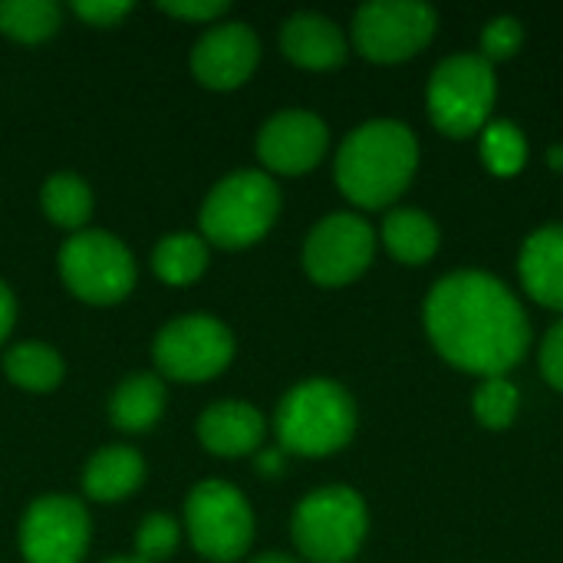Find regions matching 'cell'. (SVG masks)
Here are the masks:
<instances>
[{
  "instance_id": "cell-4",
  "label": "cell",
  "mask_w": 563,
  "mask_h": 563,
  "mask_svg": "<svg viewBox=\"0 0 563 563\" xmlns=\"http://www.w3.org/2000/svg\"><path fill=\"white\" fill-rule=\"evenodd\" d=\"M280 211V188L271 175L244 168L221 178L201 205V234L218 247H247L261 241Z\"/></svg>"
},
{
  "instance_id": "cell-18",
  "label": "cell",
  "mask_w": 563,
  "mask_h": 563,
  "mask_svg": "<svg viewBox=\"0 0 563 563\" xmlns=\"http://www.w3.org/2000/svg\"><path fill=\"white\" fill-rule=\"evenodd\" d=\"M145 478V462L129 445H109L99 449L82 475V488L92 501H119L132 495Z\"/></svg>"
},
{
  "instance_id": "cell-28",
  "label": "cell",
  "mask_w": 563,
  "mask_h": 563,
  "mask_svg": "<svg viewBox=\"0 0 563 563\" xmlns=\"http://www.w3.org/2000/svg\"><path fill=\"white\" fill-rule=\"evenodd\" d=\"M525 40V26L515 16H495L485 30H482V56L488 63H501L511 59L521 49Z\"/></svg>"
},
{
  "instance_id": "cell-33",
  "label": "cell",
  "mask_w": 563,
  "mask_h": 563,
  "mask_svg": "<svg viewBox=\"0 0 563 563\" xmlns=\"http://www.w3.org/2000/svg\"><path fill=\"white\" fill-rule=\"evenodd\" d=\"M257 468H261L264 475H277V472L284 468V449H267V452L257 459Z\"/></svg>"
},
{
  "instance_id": "cell-30",
  "label": "cell",
  "mask_w": 563,
  "mask_h": 563,
  "mask_svg": "<svg viewBox=\"0 0 563 563\" xmlns=\"http://www.w3.org/2000/svg\"><path fill=\"white\" fill-rule=\"evenodd\" d=\"M541 373L554 389L563 393V320H558L548 330V336L541 343Z\"/></svg>"
},
{
  "instance_id": "cell-20",
  "label": "cell",
  "mask_w": 563,
  "mask_h": 563,
  "mask_svg": "<svg viewBox=\"0 0 563 563\" xmlns=\"http://www.w3.org/2000/svg\"><path fill=\"white\" fill-rule=\"evenodd\" d=\"M383 241L402 264H426L439 251V228L419 208H396L383 221Z\"/></svg>"
},
{
  "instance_id": "cell-7",
  "label": "cell",
  "mask_w": 563,
  "mask_h": 563,
  "mask_svg": "<svg viewBox=\"0 0 563 563\" xmlns=\"http://www.w3.org/2000/svg\"><path fill=\"white\" fill-rule=\"evenodd\" d=\"M185 525L195 551L208 561H238L254 541V511L228 482H201L185 501Z\"/></svg>"
},
{
  "instance_id": "cell-34",
  "label": "cell",
  "mask_w": 563,
  "mask_h": 563,
  "mask_svg": "<svg viewBox=\"0 0 563 563\" xmlns=\"http://www.w3.org/2000/svg\"><path fill=\"white\" fill-rule=\"evenodd\" d=\"M251 563H300V561H294V558H287V554H277V551H271V554H261V558H254Z\"/></svg>"
},
{
  "instance_id": "cell-31",
  "label": "cell",
  "mask_w": 563,
  "mask_h": 563,
  "mask_svg": "<svg viewBox=\"0 0 563 563\" xmlns=\"http://www.w3.org/2000/svg\"><path fill=\"white\" fill-rule=\"evenodd\" d=\"M162 13L168 16H181V20H214L221 13H228V3L224 0H162L158 3Z\"/></svg>"
},
{
  "instance_id": "cell-36",
  "label": "cell",
  "mask_w": 563,
  "mask_h": 563,
  "mask_svg": "<svg viewBox=\"0 0 563 563\" xmlns=\"http://www.w3.org/2000/svg\"><path fill=\"white\" fill-rule=\"evenodd\" d=\"M106 563H145V561H139V558H115V561H106Z\"/></svg>"
},
{
  "instance_id": "cell-21",
  "label": "cell",
  "mask_w": 563,
  "mask_h": 563,
  "mask_svg": "<svg viewBox=\"0 0 563 563\" xmlns=\"http://www.w3.org/2000/svg\"><path fill=\"white\" fill-rule=\"evenodd\" d=\"M205 264H208V244L198 234H168L165 241H158L152 254V271L172 287L198 280L205 274Z\"/></svg>"
},
{
  "instance_id": "cell-9",
  "label": "cell",
  "mask_w": 563,
  "mask_h": 563,
  "mask_svg": "<svg viewBox=\"0 0 563 563\" xmlns=\"http://www.w3.org/2000/svg\"><path fill=\"white\" fill-rule=\"evenodd\" d=\"M152 356L165 376L181 383H205L228 369L234 356V336L221 320L208 313H188L162 327Z\"/></svg>"
},
{
  "instance_id": "cell-10",
  "label": "cell",
  "mask_w": 563,
  "mask_h": 563,
  "mask_svg": "<svg viewBox=\"0 0 563 563\" xmlns=\"http://www.w3.org/2000/svg\"><path fill=\"white\" fill-rule=\"evenodd\" d=\"M439 16L422 0H373L353 16V43L373 63H402L435 36Z\"/></svg>"
},
{
  "instance_id": "cell-12",
  "label": "cell",
  "mask_w": 563,
  "mask_h": 563,
  "mask_svg": "<svg viewBox=\"0 0 563 563\" xmlns=\"http://www.w3.org/2000/svg\"><path fill=\"white\" fill-rule=\"evenodd\" d=\"M376 254V234L369 221L360 214H330L323 218L307 244H303V267L323 287H343L356 280Z\"/></svg>"
},
{
  "instance_id": "cell-1",
  "label": "cell",
  "mask_w": 563,
  "mask_h": 563,
  "mask_svg": "<svg viewBox=\"0 0 563 563\" xmlns=\"http://www.w3.org/2000/svg\"><path fill=\"white\" fill-rule=\"evenodd\" d=\"M426 330L452 366L485 379L515 369L531 343L525 307L498 277L482 271H459L432 287Z\"/></svg>"
},
{
  "instance_id": "cell-23",
  "label": "cell",
  "mask_w": 563,
  "mask_h": 563,
  "mask_svg": "<svg viewBox=\"0 0 563 563\" xmlns=\"http://www.w3.org/2000/svg\"><path fill=\"white\" fill-rule=\"evenodd\" d=\"M3 369L10 376V383H16L23 389H33V393H46L63 379L59 353H53L43 343H16L13 350H7Z\"/></svg>"
},
{
  "instance_id": "cell-27",
  "label": "cell",
  "mask_w": 563,
  "mask_h": 563,
  "mask_svg": "<svg viewBox=\"0 0 563 563\" xmlns=\"http://www.w3.org/2000/svg\"><path fill=\"white\" fill-rule=\"evenodd\" d=\"M178 521L168 518V515H148L139 528V538H135V551H139V561L155 563L168 561L178 548Z\"/></svg>"
},
{
  "instance_id": "cell-29",
  "label": "cell",
  "mask_w": 563,
  "mask_h": 563,
  "mask_svg": "<svg viewBox=\"0 0 563 563\" xmlns=\"http://www.w3.org/2000/svg\"><path fill=\"white\" fill-rule=\"evenodd\" d=\"M73 13L92 26H112L125 13H132V3H125V0H73Z\"/></svg>"
},
{
  "instance_id": "cell-19",
  "label": "cell",
  "mask_w": 563,
  "mask_h": 563,
  "mask_svg": "<svg viewBox=\"0 0 563 563\" xmlns=\"http://www.w3.org/2000/svg\"><path fill=\"white\" fill-rule=\"evenodd\" d=\"M165 409V386L152 373L129 376L109 402V416L122 432H145L158 422Z\"/></svg>"
},
{
  "instance_id": "cell-5",
  "label": "cell",
  "mask_w": 563,
  "mask_h": 563,
  "mask_svg": "<svg viewBox=\"0 0 563 563\" xmlns=\"http://www.w3.org/2000/svg\"><path fill=\"white\" fill-rule=\"evenodd\" d=\"M369 528L366 501L343 485L307 495L294 511V544L310 563H346Z\"/></svg>"
},
{
  "instance_id": "cell-6",
  "label": "cell",
  "mask_w": 563,
  "mask_h": 563,
  "mask_svg": "<svg viewBox=\"0 0 563 563\" xmlns=\"http://www.w3.org/2000/svg\"><path fill=\"white\" fill-rule=\"evenodd\" d=\"M429 115L439 132L465 139L488 125L495 106V66L482 53H455L432 69Z\"/></svg>"
},
{
  "instance_id": "cell-13",
  "label": "cell",
  "mask_w": 563,
  "mask_h": 563,
  "mask_svg": "<svg viewBox=\"0 0 563 563\" xmlns=\"http://www.w3.org/2000/svg\"><path fill=\"white\" fill-rule=\"evenodd\" d=\"M327 142H330V132L320 115L307 109H287L264 122L257 135V155L271 172L303 175L313 165H320Z\"/></svg>"
},
{
  "instance_id": "cell-26",
  "label": "cell",
  "mask_w": 563,
  "mask_h": 563,
  "mask_svg": "<svg viewBox=\"0 0 563 563\" xmlns=\"http://www.w3.org/2000/svg\"><path fill=\"white\" fill-rule=\"evenodd\" d=\"M518 389L505 376H492L475 393V416L485 429H508L518 416Z\"/></svg>"
},
{
  "instance_id": "cell-3",
  "label": "cell",
  "mask_w": 563,
  "mask_h": 563,
  "mask_svg": "<svg viewBox=\"0 0 563 563\" xmlns=\"http://www.w3.org/2000/svg\"><path fill=\"white\" fill-rule=\"evenodd\" d=\"M356 432V406L340 383L307 379L277 406V439L284 452L323 459L340 452Z\"/></svg>"
},
{
  "instance_id": "cell-17",
  "label": "cell",
  "mask_w": 563,
  "mask_h": 563,
  "mask_svg": "<svg viewBox=\"0 0 563 563\" xmlns=\"http://www.w3.org/2000/svg\"><path fill=\"white\" fill-rule=\"evenodd\" d=\"M521 280L538 303L563 310V224L538 228L525 241Z\"/></svg>"
},
{
  "instance_id": "cell-15",
  "label": "cell",
  "mask_w": 563,
  "mask_h": 563,
  "mask_svg": "<svg viewBox=\"0 0 563 563\" xmlns=\"http://www.w3.org/2000/svg\"><path fill=\"white\" fill-rule=\"evenodd\" d=\"M280 49L303 69H333L346 59L343 30L323 13H294L280 26Z\"/></svg>"
},
{
  "instance_id": "cell-35",
  "label": "cell",
  "mask_w": 563,
  "mask_h": 563,
  "mask_svg": "<svg viewBox=\"0 0 563 563\" xmlns=\"http://www.w3.org/2000/svg\"><path fill=\"white\" fill-rule=\"evenodd\" d=\"M551 165H554V168H563V148H554V152H551Z\"/></svg>"
},
{
  "instance_id": "cell-14",
  "label": "cell",
  "mask_w": 563,
  "mask_h": 563,
  "mask_svg": "<svg viewBox=\"0 0 563 563\" xmlns=\"http://www.w3.org/2000/svg\"><path fill=\"white\" fill-rule=\"evenodd\" d=\"M257 59H261L257 33L241 20L211 26L191 49V69L198 82L208 89H238L241 82L251 79Z\"/></svg>"
},
{
  "instance_id": "cell-32",
  "label": "cell",
  "mask_w": 563,
  "mask_h": 563,
  "mask_svg": "<svg viewBox=\"0 0 563 563\" xmlns=\"http://www.w3.org/2000/svg\"><path fill=\"white\" fill-rule=\"evenodd\" d=\"M13 320H16V300H13L10 287L0 280V343L10 336V330H13Z\"/></svg>"
},
{
  "instance_id": "cell-8",
  "label": "cell",
  "mask_w": 563,
  "mask_h": 563,
  "mask_svg": "<svg viewBox=\"0 0 563 563\" xmlns=\"http://www.w3.org/2000/svg\"><path fill=\"white\" fill-rule=\"evenodd\" d=\"M59 274L79 300L115 303L135 284V261L115 234L79 231L59 251Z\"/></svg>"
},
{
  "instance_id": "cell-25",
  "label": "cell",
  "mask_w": 563,
  "mask_h": 563,
  "mask_svg": "<svg viewBox=\"0 0 563 563\" xmlns=\"http://www.w3.org/2000/svg\"><path fill=\"white\" fill-rule=\"evenodd\" d=\"M482 158L495 175H518L528 162V139L515 122H488L482 129Z\"/></svg>"
},
{
  "instance_id": "cell-24",
  "label": "cell",
  "mask_w": 563,
  "mask_h": 563,
  "mask_svg": "<svg viewBox=\"0 0 563 563\" xmlns=\"http://www.w3.org/2000/svg\"><path fill=\"white\" fill-rule=\"evenodd\" d=\"M59 26V7L53 0H0V30L20 43H40Z\"/></svg>"
},
{
  "instance_id": "cell-16",
  "label": "cell",
  "mask_w": 563,
  "mask_h": 563,
  "mask_svg": "<svg viewBox=\"0 0 563 563\" xmlns=\"http://www.w3.org/2000/svg\"><path fill=\"white\" fill-rule=\"evenodd\" d=\"M264 416L247 402H214L198 419V439L208 452L224 459H241L261 449L264 442Z\"/></svg>"
},
{
  "instance_id": "cell-11",
  "label": "cell",
  "mask_w": 563,
  "mask_h": 563,
  "mask_svg": "<svg viewBox=\"0 0 563 563\" xmlns=\"http://www.w3.org/2000/svg\"><path fill=\"white\" fill-rule=\"evenodd\" d=\"M89 548V511L69 495L36 498L20 521L26 563H82Z\"/></svg>"
},
{
  "instance_id": "cell-2",
  "label": "cell",
  "mask_w": 563,
  "mask_h": 563,
  "mask_svg": "<svg viewBox=\"0 0 563 563\" xmlns=\"http://www.w3.org/2000/svg\"><path fill=\"white\" fill-rule=\"evenodd\" d=\"M419 142L396 119H373L346 135L336 152V185L360 208L393 205L412 181Z\"/></svg>"
},
{
  "instance_id": "cell-22",
  "label": "cell",
  "mask_w": 563,
  "mask_h": 563,
  "mask_svg": "<svg viewBox=\"0 0 563 563\" xmlns=\"http://www.w3.org/2000/svg\"><path fill=\"white\" fill-rule=\"evenodd\" d=\"M43 211L59 228H82L92 214V191L79 175L59 172L43 185Z\"/></svg>"
}]
</instances>
